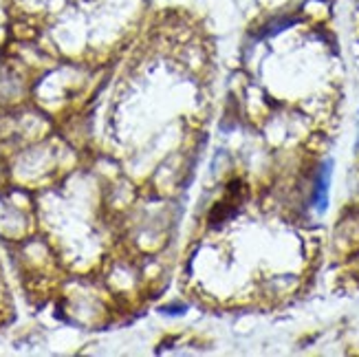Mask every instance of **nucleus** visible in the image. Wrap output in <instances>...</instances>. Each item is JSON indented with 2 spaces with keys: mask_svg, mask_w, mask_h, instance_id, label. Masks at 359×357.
I'll list each match as a JSON object with an SVG mask.
<instances>
[{
  "mask_svg": "<svg viewBox=\"0 0 359 357\" xmlns=\"http://www.w3.org/2000/svg\"><path fill=\"white\" fill-rule=\"evenodd\" d=\"M329 183H331V161H326L316 179V190H313V206L318 212L326 210V203H329Z\"/></svg>",
  "mask_w": 359,
  "mask_h": 357,
  "instance_id": "1",
  "label": "nucleus"
}]
</instances>
